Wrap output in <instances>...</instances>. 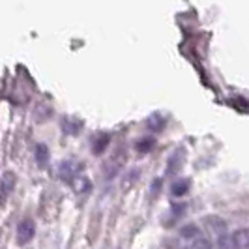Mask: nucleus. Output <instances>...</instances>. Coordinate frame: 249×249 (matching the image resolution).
I'll return each mask as SVG.
<instances>
[{
	"instance_id": "11",
	"label": "nucleus",
	"mask_w": 249,
	"mask_h": 249,
	"mask_svg": "<svg viewBox=\"0 0 249 249\" xmlns=\"http://www.w3.org/2000/svg\"><path fill=\"white\" fill-rule=\"evenodd\" d=\"M180 236L186 238V240H197V238L200 236L199 225H195V223L184 225V227L180 229Z\"/></svg>"
},
{
	"instance_id": "12",
	"label": "nucleus",
	"mask_w": 249,
	"mask_h": 249,
	"mask_svg": "<svg viewBox=\"0 0 249 249\" xmlns=\"http://www.w3.org/2000/svg\"><path fill=\"white\" fill-rule=\"evenodd\" d=\"M204 221L210 225V229L215 231V232H225L227 231V221L221 219V217H217V215H208Z\"/></svg>"
},
{
	"instance_id": "8",
	"label": "nucleus",
	"mask_w": 249,
	"mask_h": 249,
	"mask_svg": "<svg viewBox=\"0 0 249 249\" xmlns=\"http://www.w3.org/2000/svg\"><path fill=\"white\" fill-rule=\"evenodd\" d=\"M109 142H111V135L101 133V135H98V137L94 139V142H92V152H94L96 156H100V154L105 152V148H107Z\"/></svg>"
},
{
	"instance_id": "2",
	"label": "nucleus",
	"mask_w": 249,
	"mask_h": 249,
	"mask_svg": "<svg viewBox=\"0 0 249 249\" xmlns=\"http://www.w3.org/2000/svg\"><path fill=\"white\" fill-rule=\"evenodd\" d=\"M34 236H36V225H34L32 219H23L21 223L17 225V242L21 246L28 244Z\"/></svg>"
},
{
	"instance_id": "7",
	"label": "nucleus",
	"mask_w": 249,
	"mask_h": 249,
	"mask_svg": "<svg viewBox=\"0 0 249 249\" xmlns=\"http://www.w3.org/2000/svg\"><path fill=\"white\" fill-rule=\"evenodd\" d=\"M231 246L232 249H244L248 246V231L246 229H238L236 232L231 234Z\"/></svg>"
},
{
	"instance_id": "10",
	"label": "nucleus",
	"mask_w": 249,
	"mask_h": 249,
	"mask_svg": "<svg viewBox=\"0 0 249 249\" xmlns=\"http://www.w3.org/2000/svg\"><path fill=\"white\" fill-rule=\"evenodd\" d=\"M51 161V152L45 144H37L36 146V163L39 167H47Z\"/></svg>"
},
{
	"instance_id": "9",
	"label": "nucleus",
	"mask_w": 249,
	"mask_h": 249,
	"mask_svg": "<svg viewBox=\"0 0 249 249\" xmlns=\"http://www.w3.org/2000/svg\"><path fill=\"white\" fill-rule=\"evenodd\" d=\"M71 186H73V189L79 195H87L88 191L92 189V182L88 180L87 176H79V178H75L73 182H71Z\"/></svg>"
},
{
	"instance_id": "14",
	"label": "nucleus",
	"mask_w": 249,
	"mask_h": 249,
	"mask_svg": "<svg viewBox=\"0 0 249 249\" xmlns=\"http://www.w3.org/2000/svg\"><path fill=\"white\" fill-rule=\"evenodd\" d=\"M195 249H213V244L208 238H197L195 240Z\"/></svg>"
},
{
	"instance_id": "6",
	"label": "nucleus",
	"mask_w": 249,
	"mask_h": 249,
	"mask_svg": "<svg viewBox=\"0 0 249 249\" xmlns=\"http://www.w3.org/2000/svg\"><path fill=\"white\" fill-rule=\"evenodd\" d=\"M189 187H191V182L187 178H178L171 186V193H173V197H184L189 191Z\"/></svg>"
},
{
	"instance_id": "17",
	"label": "nucleus",
	"mask_w": 249,
	"mask_h": 249,
	"mask_svg": "<svg viewBox=\"0 0 249 249\" xmlns=\"http://www.w3.org/2000/svg\"><path fill=\"white\" fill-rule=\"evenodd\" d=\"M187 249H189V248H187Z\"/></svg>"
},
{
	"instance_id": "4",
	"label": "nucleus",
	"mask_w": 249,
	"mask_h": 249,
	"mask_svg": "<svg viewBox=\"0 0 249 249\" xmlns=\"http://www.w3.org/2000/svg\"><path fill=\"white\" fill-rule=\"evenodd\" d=\"M167 124V120H165V116H163L161 112H154V114H150L148 120H146V127H148L150 131H154V133H158V131H161L163 127Z\"/></svg>"
},
{
	"instance_id": "1",
	"label": "nucleus",
	"mask_w": 249,
	"mask_h": 249,
	"mask_svg": "<svg viewBox=\"0 0 249 249\" xmlns=\"http://www.w3.org/2000/svg\"><path fill=\"white\" fill-rule=\"evenodd\" d=\"M83 173V163L75 161V160H64L58 165V176L62 178L66 184H71L75 178H79Z\"/></svg>"
},
{
	"instance_id": "15",
	"label": "nucleus",
	"mask_w": 249,
	"mask_h": 249,
	"mask_svg": "<svg viewBox=\"0 0 249 249\" xmlns=\"http://www.w3.org/2000/svg\"><path fill=\"white\" fill-rule=\"evenodd\" d=\"M184 210H186V204H178V206H175V208H173V213L178 217V215H182V213H184Z\"/></svg>"
},
{
	"instance_id": "16",
	"label": "nucleus",
	"mask_w": 249,
	"mask_h": 249,
	"mask_svg": "<svg viewBox=\"0 0 249 249\" xmlns=\"http://www.w3.org/2000/svg\"><path fill=\"white\" fill-rule=\"evenodd\" d=\"M160 186H161V178H156L154 184H152V193H156V191L160 189Z\"/></svg>"
},
{
	"instance_id": "13",
	"label": "nucleus",
	"mask_w": 249,
	"mask_h": 249,
	"mask_svg": "<svg viewBox=\"0 0 249 249\" xmlns=\"http://www.w3.org/2000/svg\"><path fill=\"white\" fill-rule=\"evenodd\" d=\"M154 144H156V139L154 137H144L137 141V144H135V148L141 152V154H144V152H150V150L154 148Z\"/></svg>"
},
{
	"instance_id": "5",
	"label": "nucleus",
	"mask_w": 249,
	"mask_h": 249,
	"mask_svg": "<svg viewBox=\"0 0 249 249\" xmlns=\"http://www.w3.org/2000/svg\"><path fill=\"white\" fill-rule=\"evenodd\" d=\"M182 163H184V150H176L175 154L171 156V160H169V167H167V175H175L176 171H180L182 169Z\"/></svg>"
},
{
	"instance_id": "3",
	"label": "nucleus",
	"mask_w": 249,
	"mask_h": 249,
	"mask_svg": "<svg viewBox=\"0 0 249 249\" xmlns=\"http://www.w3.org/2000/svg\"><path fill=\"white\" fill-rule=\"evenodd\" d=\"M13 187H15V175H13L12 171H6L2 175V180H0V202L2 204L12 195Z\"/></svg>"
}]
</instances>
